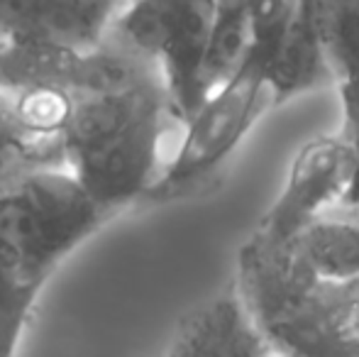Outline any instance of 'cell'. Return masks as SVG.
Wrapping results in <instances>:
<instances>
[{
    "mask_svg": "<svg viewBox=\"0 0 359 357\" xmlns=\"http://www.w3.org/2000/svg\"><path fill=\"white\" fill-rule=\"evenodd\" d=\"M181 125L161 79L74 98L59 140L64 169L105 215L149 196L174 154Z\"/></svg>",
    "mask_w": 359,
    "mask_h": 357,
    "instance_id": "6da1fadb",
    "label": "cell"
},
{
    "mask_svg": "<svg viewBox=\"0 0 359 357\" xmlns=\"http://www.w3.org/2000/svg\"><path fill=\"white\" fill-rule=\"evenodd\" d=\"M105 213L64 164H32L0 184V262L44 284Z\"/></svg>",
    "mask_w": 359,
    "mask_h": 357,
    "instance_id": "7a4b0ae2",
    "label": "cell"
},
{
    "mask_svg": "<svg viewBox=\"0 0 359 357\" xmlns=\"http://www.w3.org/2000/svg\"><path fill=\"white\" fill-rule=\"evenodd\" d=\"M266 62V52L250 44L240 72L210 93L194 118L181 128L174 154L147 198H171L201 189L222 172L257 120L271 108Z\"/></svg>",
    "mask_w": 359,
    "mask_h": 357,
    "instance_id": "3957f363",
    "label": "cell"
},
{
    "mask_svg": "<svg viewBox=\"0 0 359 357\" xmlns=\"http://www.w3.org/2000/svg\"><path fill=\"white\" fill-rule=\"evenodd\" d=\"M215 3L142 0L120 3L105 39L159 72L176 123L184 128L203 105L201 67Z\"/></svg>",
    "mask_w": 359,
    "mask_h": 357,
    "instance_id": "277c9868",
    "label": "cell"
},
{
    "mask_svg": "<svg viewBox=\"0 0 359 357\" xmlns=\"http://www.w3.org/2000/svg\"><path fill=\"white\" fill-rule=\"evenodd\" d=\"M255 323L279 357H359V276L301 286Z\"/></svg>",
    "mask_w": 359,
    "mask_h": 357,
    "instance_id": "5b68a950",
    "label": "cell"
},
{
    "mask_svg": "<svg viewBox=\"0 0 359 357\" xmlns=\"http://www.w3.org/2000/svg\"><path fill=\"white\" fill-rule=\"evenodd\" d=\"M350 179V147L342 133L318 135L301 144L274 203L250 238L262 245H286L313 220L337 208Z\"/></svg>",
    "mask_w": 359,
    "mask_h": 357,
    "instance_id": "8992f818",
    "label": "cell"
},
{
    "mask_svg": "<svg viewBox=\"0 0 359 357\" xmlns=\"http://www.w3.org/2000/svg\"><path fill=\"white\" fill-rule=\"evenodd\" d=\"M120 3L98 0H0V44L29 42L69 52L103 44Z\"/></svg>",
    "mask_w": 359,
    "mask_h": 357,
    "instance_id": "52a82bcc",
    "label": "cell"
},
{
    "mask_svg": "<svg viewBox=\"0 0 359 357\" xmlns=\"http://www.w3.org/2000/svg\"><path fill=\"white\" fill-rule=\"evenodd\" d=\"M335 86L325 37H323L320 3H293L288 22L266 64V88L271 105Z\"/></svg>",
    "mask_w": 359,
    "mask_h": 357,
    "instance_id": "ba28073f",
    "label": "cell"
},
{
    "mask_svg": "<svg viewBox=\"0 0 359 357\" xmlns=\"http://www.w3.org/2000/svg\"><path fill=\"white\" fill-rule=\"evenodd\" d=\"M164 357H279L247 314L235 286L191 311Z\"/></svg>",
    "mask_w": 359,
    "mask_h": 357,
    "instance_id": "9c48e42d",
    "label": "cell"
},
{
    "mask_svg": "<svg viewBox=\"0 0 359 357\" xmlns=\"http://www.w3.org/2000/svg\"><path fill=\"white\" fill-rule=\"evenodd\" d=\"M79 59V52L47 47V44H0V100L42 86L69 90Z\"/></svg>",
    "mask_w": 359,
    "mask_h": 357,
    "instance_id": "30bf717a",
    "label": "cell"
},
{
    "mask_svg": "<svg viewBox=\"0 0 359 357\" xmlns=\"http://www.w3.org/2000/svg\"><path fill=\"white\" fill-rule=\"evenodd\" d=\"M250 3H215L201 67L203 98L225 86L240 72L250 52Z\"/></svg>",
    "mask_w": 359,
    "mask_h": 357,
    "instance_id": "8fae6325",
    "label": "cell"
},
{
    "mask_svg": "<svg viewBox=\"0 0 359 357\" xmlns=\"http://www.w3.org/2000/svg\"><path fill=\"white\" fill-rule=\"evenodd\" d=\"M5 110L22 137L37 149L62 159L59 140L74 113V95L67 88L42 86L5 98Z\"/></svg>",
    "mask_w": 359,
    "mask_h": 357,
    "instance_id": "7c38bea8",
    "label": "cell"
},
{
    "mask_svg": "<svg viewBox=\"0 0 359 357\" xmlns=\"http://www.w3.org/2000/svg\"><path fill=\"white\" fill-rule=\"evenodd\" d=\"M320 20L340 105L359 115V3H320Z\"/></svg>",
    "mask_w": 359,
    "mask_h": 357,
    "instance_id": "4fadbf2b",
    "label": "cell"
},
{
    "mask_svg": "<svg viewBox=\"0 0 359 357\" xmlns=\"http://www.w3.org/2000/svg\"><path fill=\"white\" fill-rule=\"evenodd\" d=\"M42 286L44 284L27 281L13 271L0 274V357L18 355L25 325Z\"/></svg>",
    "mask_w": 359,
    "mask_h": 357,
    "instance_id": "5bb4252c",
    "label": "cell"
},
{
    "mask_svg": "<svg viewBox=\"0 0 359 357\" xmlns=\"http://www.w3.org/2000/svg\"><path fill=\"white\" fill-rule=\"evenodd\" d=\"M32 164H62V159L37 149L22 137L0 100V184Z\"/></svg>",
    "mask_w": 359,
    "mask_h": 357,
    "instance_id": "9a60e30c",
    "label": "cell"
},
{
    "mask_svg": "<svg viewBox=\"0 0 359 357\" xmlns=\"http://www.w3.org/2000/svg\"><path fill=\"white\" fill-rule=\"evenodd\" d=\"M342 137L350 147V179H347L345 194L335 210L359 215V115L352 110H342Z\"/></svg>",
    "mask_w": 359,
    "mask_h": 357,
    "instance_id": "2e32d148",
    "label": "cell"
},
{
    "mask_svg": "<svg viewBox=\"0 0 359 357\" xmlns=\"http://www.w3.org/2000/svg\"><path fill=\"white\" fill-rule=\"evenodd\" d=\"M357 218H359V215H357Z\"/></svg>",
    "mask_w": 359,
    "mask_h": 357,
    "instance_id": "e0dca14e",
    "label": "cell"
}]
</instances>
